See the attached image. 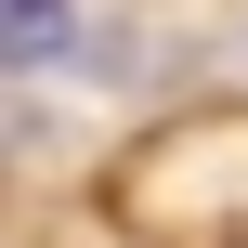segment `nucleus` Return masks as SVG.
<instances>
[{
  "label": "nucleus",
  "instance_id": "nucleus-1",
  "mask_svg": "<svg viewBox=\"0 0 248 248\" xmlns=\"http://www.w3.org/2000/svg\"><path fill=\"white\" fill-rule=\"evenodd\" d=\"M65 39H78V13H65V0H0V65H52Z\"/></svg>",
  "mask_w": 248,
  "mask_h": 248
}]
</instances>
